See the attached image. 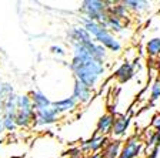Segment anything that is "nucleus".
<instances>
[{
    "instance_id": "nucleus-1",
    "label": "nucleus",
    "mask_w": 160,
    "mask_h": 158,
    "mask_svg": "<svg viewBox=\"0 0 160 158\" xmlns=\"http://www.w3.org/2000/svg\"><path fill=\"white\" fill-rule=\"evenodd\" d=\"M73 77L83 83L90 90L99 86L100 80L106 74L104 61L94 59L89 54L83 44H72V61L69 64Z\"/></svg>"
},
{
    "instance_id": "nucleus-2",
    "label": "nucleus",
    "mask_w": 160,
    "mask_h": 158,
    "mask_svg": "<svg viewBox=\"0 0 160 158\" xmlns=\"http://www.w3.org/2000/svg\"><path fill=\"white\" fill-rule=\"evenodd\" d=\"M80 26H83L84 29L89 31L92 39H93L96 43L102 44L109 53L119 54V53L122 51V49H123L122 41H120L113 33H110L107 29H104L102 24L96 23V22H92V20H89L84 16H80Z\"/></svg>"
},
{
    "instance_id": "nucleus-3",
    "label": "nucleus",
    "mask_w": 160,
    "mask_h": 158,
    "mask_svg": "<svg viewBox=\"0 0 160 158\" xmlns=\"http://www.w3.org/2000/svg\"><path fill=\"white\" fill-rule=\"evenodd\" d=\"M114 2L112 0H83L80 3V13L92 22L99 24L106 23L109 17V7L113 6Z\"/></svg>"
},
{
    "instance_id": "nucleus-4",
    "label": "nucleus",
    "mask_w": 160,
    "mask_h": 158,
    "mask_svg": "<svg viewBox=\"0 0 160 158\" xmlns=\"http://www.w3.org/2000/svg\"><path fill=\"white\" fill-rule=\"evenodd\" d=\"M144 142L140 135H132L123 142L119 158H137L143 151Z\"/></svg>"
},
{
    "instance_id": "nucleus-5",
    "label": "nucleus",
    "mask_w": 160,
    "mask_h": 158,
    "mask_svg": "<svg viewBox=\"0 0 160 158\" xmlns=\"http://www.w3.org/2000/svg\"><path fill=\"white\" fill-rule=\"evenodd\" d=\"M110 140V137L106 135H100L94 132L89 140L80 142V150L83 154H93V152H102V150L104 148V145L107 144V141Z\"/></svg>"
},
{
    "instance_id": "nucleus-6",
    "label": "nucleus",
    "mask_w": 160,
    "mask_h": 158,
    "mask_svg": "<svg viewBox=\"0 0 160 158\" xmlns=\"http://www.w3.org/2000/svg\"><path fill=\"white\" fill-rule=\"evenodd\" d=\"M130 124H132V113L116 115L113 122V128H112V132H110V138L120 140L122 137H124L126 132L129 131Z\"/></svg>"
},
{
    "instance_id": "nucleus-7",
    "label": "nucleus",
    "mask_w": 160,
    "mask_h": 158,
    "mask_svg": "<svg viewBox=\"0 0 160 158\" xmlns=\"http://www.w3.org/2000/svg\"><path fill=\"white\" fill-rule=\"evenodd\" d=\"M60 118V114L53 108V107H47V108L36 110V120L33 122V127H46L57 122Z\"/></svg>"
},
{
    "instance_id": "nucleus-8",
    "label": "nucleus",
    "mask_w": 160,
    "mask_h": 158,
    "mask_svg": "<svg viewBox=\"0 0 160 158\" xmlns=\"http://www.w3.org/2000/svg\"><path fill=\"white\" fill-rule=\"evenodd\" d=\"M66 37H67V41L69 44H84V43H89L92 41V36L89 34L86 29L83 26H74V27H70L69 30L66 31Z\"/></svg>"
},
{
    "instance_id": "nucleus-9",
    "label": "nucleus",
    "mask_w": 160,
    "mask_h": 158,
    "mask_svg": "<svg viewBox=\"0 0 160 158\" xmlns=\"http://www.w3.org/2000/svg\"><path fill=\"white\" fill-rule=\"evenodd\" d=\"M113 74H114V79H116L120 84H124V83L130 81V80L136 76V69H134L133 64L130 61H123L114 70Z\"/></svg>"
},
{
    "instance_id": "nucleus-10",
    "label": "nucleus",
    "mask_w": 160,
    "mask_h": 158,
    "mask_svg": "<svg viewBox=\"0 0 160 158\" xmlns=\"http://www.w3.org/2000/svg\"><path fill=\"white\" fill-rule=\"evenodd\" d=\"M72 96L76 98L79 104H87L93 97V90H90L87 86H84L83 83H80L79 80L74 79L73 83V94Z\"/></svg>"
},
{
    "instance_id": "nucleus-11",
    "label": "nucleus",
    "mask_w": 160,
    "mask_h": 158,
    "mask_svg": "<svg viewBox=\"0 0 160 158\" xmlns=\"http://www.w3.org/2000/svg\"><path fill=\"white\" fill-rule=\"evenodd\" d=\"M36 120V110L32 108H24V110H17L16 114V124L17 128H29L33 127V122Z\"/></svg>"
},
{
    "instance_id": "nucleus-12",
    "label": "nucleus",
    "mask_w": 160,
    "mask_h": 158,
    "mask_svg": "<svg viewBox=\"0 0 160 158\" xmlns=\"http://www.w3.org/2000/svg\"><path fill=\"white\" fill-rule=\"evenodd\" d=\"M114 118H116V115H113L112 113H106V114L100 115V118L97 120L96 124V134L109 137L110 132H112V128H113Z\"/></svg>"
},
{
    "instance_id": "nucleus-13",
    "label": "nucleus",
    "mask_w": 160,
    "mask_h": 158,
    "mask_svg": "<svg viewBox=\"0 0 160 158\" xmlns=\"http://www.w3.org/2000/svg\"><path fill=\"white\" fill-rule=\"evenodd\" d=\"M77 105H79V103L76 101V98H74L73 96L63 97V98L56 100V101H52V107H53L60 115L64 114V113L74 111Z\"/></svg>"
},
{
    "instance_id": "nucleus-14",
    "label": "nucleus",
    "mask_w": 160,
    "mask_h": 158,
    "mask_svg": "<svg viewBox=\"0 0 160 158\" xmlns=\"http://www.w3.org/2000/svg\"><path fill=\"white\" fill-rule=\"evenodd\" d=\"M29 96H30V98H32L34 110H42V108L52 107V100H50L43 91H40V90H32V91L29 93Z\"/></svg>"
},
{
    "instance_id": "nucleus-15",
    "label": "nucleus",
    "mask_w": 160,
    "mask_h": 158,
    "mask_svg": "<svg viewBox=\"0 0 160 158\" xmlns=\"http://www.w3.org/2000/svg\"><path fill=\"white\" fill-rule=\"evenodd\" d=\"M122 3L127 7L130 13L134 14H142L152 9V2H147V0H124Z\"/></svg>"
},
{
    "instance_id": "nucleus-16",
    "label": "nucleus",
    "mask_w": 160,
    "mask_h": 158,
    "mask_svg": "<svg viewBox=\"0 0 160 158\" xmlns=\"http://www.w3.org/2000/svg\"><path fill=\"white\" fill-rule=\"evenodd\" d=\"M122 147H123V141L122 140L110 138L107 141V144L104 145V148L102 150L103 158H119Z\"/></svg>"
},
{
    "instance_id": "nucleus-17",
    "label": "nucleus",
    "mask_w": 160,
    "mask_h": 158,
    "mask_svg": "<svg viewBox=\"0 0 160 158\" xmlns=\"http://www.w3.org/2000/svg\"><path fill=\"white\" fill-rule=\"evenodd\" d=\"M17 114V94H12L7 98L3 100V110L2 115L3 117H16Z\"/></svg>"
},
{
    "instance_id": "nucleus-18",
    "label": "nucleus",
    "mask_w": 160,
    "mask_h": 158,
    "mask_svg": "<svg viewBox=\"0 0 160 158\" xmlns=\"http://www.w3.org/2000/svg\"><path fill=\"white\" fill-rule=\"evenodd\" d=\"M102 26L104 27V29H107L110 31V33H113L114 36L116 34H120V33H123L124 29H126V23H124L123 20H120L117 19V17H113V16H110L107 17L106 20V23L102 24Z\"/></svg>"
},
{
    "instance_id": "nucleus-19",
    "label": "nucleus",
    "mask_w": 160,
    "mask_h": 158,
    "mask_svg": "<svg viewBox=\"0 0 160 158\" xmlns=\"http://www.w3.org/2000/svg\"><path fill=\"white\" fill-rule=\"evenodd\" d=\"M107 12H109L110 16L117 17V19L123 20V22H127L130 17V12L127 10V7L122 2H114L113 6H110Z\"/></svg>"
},
{
    "instance_id": "nucleus-20",
    "label": "nucleus",
    "mask_w": 160,
    "mask_h": 158,
    "mask_svg": "<svg viewBox=\"0 0 160 158\" xmlns=\"http://www.w3.org/2000/svg\"><path fill=\"white\" fill-rule=\"evenodd\" d=\"M146 54L150 59H160V36H154L146 41Z\"/></svg>"
},
{
    "instance_id": "nucleus-21",
    "label": "nucleus",
    "mask_w": 160,
    "mask_h": 158,
    "mask_svg": "<svg viewBox=\"0 0 160 158\" xmlns=\"http://www.w3.org/2000/svg\"><path fill=\"white\" fill-rule=\"evenodd\" d=\"M142 140H143V142L146 144L147 150L150 151V148H154V145H156V131L152 128H146L143 132Z\"/></svg>"
},
{
    "instance_id": "nucleus-22",
    "label": "nucleus",
    "mask_w": 160,
    "mask_h": 158,
    "mask_svg": "<svg viewBox=\"0 0 160 158\" xmlns=\"http://www.w3.org/2000/svg\"><path fill=\"white\" fill-rule=\"evenodd\" d=\"M149 101L152 103V104H154V103L160 101V79L154 80L153 84H152V89H150Z\"/></svg>"
},
{
    "instance_id": "nucleus-23",
    "label": "nucleus",
    "mask_w": 160,
    "mask_h": 158,
    "mask_svg": "<svg viewBox=\"0 0 160 158\" xmlns=\"http://www.w3.org/2000/svg\"><path fill=\"white\" fill-rule=\"evenodd\" d=\"M33 103L29 94H17V110H24V108H32Z\"/></svg>"
},
{
    "instance_id": "nucleus-24",
    "label": "nucleus",
    "mask_w": 160,
    "mask_h": 158,
    "mask_svg": "<svg viewBox=\"0 0 160 158\" xmlns=\"http://www.w3.org/2000/svg\"><path fill=\"white\" fill-rule=\"evenodd\" d=\"M14 94V87L12 86V83L9 81H3L2 86H0V100L7 98L9 96Z\"/></svg>"
},
{
    "instance_id": "nucleus-25",
    "label": "nucleus",
    "mask_w": 160,
    "mask_h": 158,
    "mask_svg": "<svg viewBox=\"0 0 160 158\" xmlns=\"http://www.w3.org/2000/svg\"><path fill=\"white\" fill-rule=\"evenodd\" d=\"M2 120H3V124H4V130L7 132H14L17 130L16 117H3L2 115Z\"/></svg>"
},
{
    "instance_id": "nucleus-26",
    "label": "nucleus",
    "mask_w": 160,
    "mask_h": 158,
    "mask_svg": "<svg viewBox=\"0 0 160 158\" xmlns=\"http://www.w3.org/2000/svg\"><path fill=\"white\" fill-rule=\"evenodd\" d=\"M50 53L56 57H66V49L59 44H53V46H50Z\"/></svg>"
},
{
    "instance_id": "nucleus-27",
    "label": "nucleus",
    "mask_w": 160,
    "mask_h": 158,
    "mask_svg": "<svg viewBox=\"0 0 160 158\" xmlns=\"http://www.w3.org/2000/svg\"><path fill=\"white\" fill-rule=\"evenodd\" d=\"M82 154H83V152H82L80 147H70V148L64 152V155H66L67 158H76V157H80Z\"/></svg>"
},
{
    "instance_id": "nucleus-28",
    "label": "nucleus",
    "mask_w": 160,
    "mask_h": 158,
    "mask_svg": "<svg viewBox=\"0 0 160 158\" xmlns=\"http://www.w3.org/2000/svg\"><path fill=\"white\" fill-rule=\"evenodd\" d=\"M150 128L154 130L156 132H160V113L159 114H154L150 120Z\"/></svg>"
},
{
    "instance_id": "nucleus-29",
    "label": "nucleus",
    "mask_w": 160,
    "mask_h": 158,
    "mask_svg": "<svg viewBox=\"0 0 160 158\" xmlns=\"http://www.w3.org/2000/svg\"><path fill=\"white\" fill-rule=\"evenodd\" d=\"M86 158H103L102 152H93V154H89Z\"/></svg>"
},
{
    "instance_id": "nucleus-30",
    "label": "nucleus",
    "mask_w": 160,
    "mask_h": 158,
    "mask_svg": "<svg viewBox=\"0 0 160 158\" xmlns=\"http://www.w3.org/2000/svg\"><path fill=\"white\" fill-rule=\"evenodd\" d=\"M4 132H6V130H4V124H3V120H2V115H0V135H3Z\"/></svg>"
},
{
    "instance_id": "nucleus-31",
    "label": "nucleus",
    "mask_w": 160,
    "mask_h": 158,
    "mask_svg": "<svg viewBox=\"0 0 160 158\" xmlns=\"http://www.w3.org/2000/svg\"><path fill=\"white\" fill-rule=\"evenodd\" d=\"M154 147L160 148V132H156V145Z\"/></svg>"
},
{
    "instance_id": "nucleus-32",
    "label": "nucleus",
    "mask_w": 160,
    "mask_h": 158,
    "mask_svg": "<svg viewBox=\"0 0 160 158\" xmlns=\"http://www.w3.org/2000/svg\"><path fill=\"white\" fill-rule=\"evenodd\" d=\"M2 110H3V100H0V115H2Z\"/></svg>"
},
{
    "instance_id": "nucleus-33",
    "label": "nucleus",
    "mask_w": 160,
    "mask_h": 158,
    "mask_svg": "<svg viewBox=\"0 0 160 158\" xmlns=\"http://www.w3.org/2000/svg\"><path fill=\"white\" fill-rule=\"evenodd\" d=\"M76 158H86V155H84V154H82V155H80V157H76Z\"/></svg>"
},
{
    "instance_id": "nucleus-34",
    "label": "nucleus",
    "mask_w": 160,
    "mask_h": 158,
    "mask_svg": "<svg viewBox=\"0 0 160 158\" xmlns=\"http://www.w3.org/2000/svg\"><path fill=\"white\" fill-rule=\"evenodd\" d=\"M12 158H22V157H12Z\"/></svg>"
},
{
    "instance_id": "nucleus-35",
    "label": "nucleus",
    "mask_w": 160,
    "mask_h": 158,
    "mask_svg": "<svg viewBox=\"0 0 160 158\" xmlns=\"http://www.w3.org/2000/svg\"><path fill=\"white\" fill-rule=\"evenodd\" d=\"M0 144H2V140H0Z\"/></svg>"
}]
</instances>
